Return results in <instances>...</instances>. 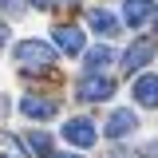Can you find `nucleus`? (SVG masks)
<instances>
[{
	"label": "nucleus",
	"mask_w": 158,
	"mask_h": 158,
	"mask_svg": "<svg viewBox=\"0 0 158 158\" xmlns=\"http://www.w3.org/2000/svg\"><path fill=\"white\" fill-rule=\"evenodd\" d=\"M16 63L24 67V71H32V67L48 71V67L56 63V48L44 44V40H20L16 44Z\"/></svg>",
	"instance_id": "obj_1"
},
{
	"label": "nucleus",
	"mask_w": 158,
	"mask_h": 158,
	"mask_svg": "<svg viewBox=\"0 0 158 158\" xmlns=\"http://www.w3.org/2000/svg\"><path fill=\"white\" fill-rule=\"evenodd\" d=\"M75 91H79V99H83V103H103V99L115 95V79H107V75H99V71H91V75L79 79Z\"/></svg>",
	"instance_id": "obj_2"
},
{
	"label": "nucleus",
	"mask_w": 158,
	"mask_h": 158,
	"mask_svg": "<svg viewBox=\"0 0 158 158\" xmlns=\"http://www.w3.org/2000/svg\"><path fill=\"white\" fill-rule=\"evenodd\" d=\"M63 138H67L71 146H95L99 131H95L91 118H67V123H63Z\"/></svg>",
	"instance_id": "obj_3"
},
{
	"label": "nucleus",
	"mask_w": 158,
	"mask_h": 158,
	"mask_svg": "<svg viewBox=\"0 0 158 158\" xmlns=\"http://www.w3.org/2000/svg\"><path fill=\"white\" fill-rule=\"evenodd\" d=\"M154 52H158L154 40H135V44L123 52V67H127V71H142V67L154 59Z\"/></svg>",
	"instance_id": "obj_4"
},
{
	"label": "nucleus",
	"mask_w": 158,
	"mask_h": 158,
	"mask_svg": "<svg viewBox=\"0 0 158 158\" xmlns=\"http://www.w3.org/2000/svg\"><path fill=\"white\" fill-rule=\"evenodd\" d=\"M135 127H138V115L131 111V107H123V111H115V115L107 118L103 135L107 138H127V135H135Z\"/></svg>",
	"instance_id": "obj_5"
},
{
	"label": "nucleus",
	"mask_w": 158,
	"mask_h": 158,
	"mask_svg": "<svg viewBox=\"0 0 158 158\" xmlns=\"http://www.w3.org/2000/svg\"><path fill=\"white\" fill-rule=\"evenodd\" d=\"M150 16H154V0H127V4H123L127 28H138V24H146Z\"/></svg>",
	"instance_id": "obj_6"
},
{
	"label": "nucleus",
	"mask_w": 158,
	"mask_h": 158,
	"mask_svg": "<svg viewBox=\"0 0 158 158\" xmlns=\"http://www.w3.org/2000/svg\"><path fill=\"white\" fill-rule=\"evenodd\" d=\"M20 111L32 118V123H44V118H56V111H59V107L52 103V99H36V95H28L24 103H20Z\"/></svg>",
	"instance_id": "obj_7"
},
{
	"label": "nucleus",
	"mask_w": 158,
	"mask_h": 158,
	"mask_svg": "<svg viewBox=\"0 0 158 158\" xmlns=\"http://www.w3.org/2000/svg\"><path fill=\"white\" fill-rule=\"evenodd\" d=\"M135 103L158 107V75H138L135 79Z\"/></svg>",
	"instance_id": "obj_8"
},
{
	"label": "nucleus",
	"mask_w": 158,
	"mask_h": 158,
	"mask_svg": "<svg viewBox=\"0 0 158 158\" xmlns=\"http://www.w3.org/2000/svg\"><path fill=\"white\" fill-rule=\"evenodd\" d=\"M87 24H91V28H95L99 36H118V20L111 16V12H107V8H91V12H87Z\"/></svg>",
	"instance_id": "obj_9"
},
{
	"label": "nucleus",
	"mask_w": 158,
	"mask_h": 158,
	"mask_svg": "<svg viewBox=\"0 0 158 158\" xmlns=\"http://www.w3.org/2000/svg\"><path fill=\"white\" fill-rule=\"evenodd\" d=\"M56 48L67 52V56H79V52H83V32H79V28H67V24L56 28Z\"/></svg>",
	"instance_id": "obj_10"
},
{
	"label": "nucleus",
	"mask_w": 158,
	"mask_h": 158,
	"mask_svg": "<svg viewBox=\"0 0 158 158\" xmlns=\"http://www.w3.org/2000/svg\"><path fill=\"white\" fill-rule=\"evenodd\" d=\"M0 158H28V146H24L16 135L0 131Z\"/></svg>",
	"instance_id": "obj_11"
},
{
	"label": "nucleus",
	"mask_w": 158,
	"mask_h": 158,
	"mask_svg": "<svg viewBox=\"0 0 158 158\" xmlns=\"http://www.w3.org/2000/svg\"><path fill=\"white\" fill-rule=\"evenodd\" d=\"M111 59H115L111 48H91V52H87V71H103Z\"/></svg>",
	"instance_id": "obj_12"
},
{
	"label": "nucleus",
	"mask_w": 158,
	"mask_h": 158,
	"mask_svg": "<svg viewBox=\"0 0 158 158\" xmlns=\"http://www.w3.org/2000/svg\"><path fill=\"white\" fill-rule=\"evenodd\" d=\"M28 150H36V154H52V138L44 135V131H36V135H28Z\"/></svg>",
	"instance_id": "obj_13"
},
{
	"label": "nucleus",
	"mask_w": 158,
	"mask_h": 158,
	"mask_svg": "<svg viewBox=\"0 0 158 158\" xmlns=\"http://www.w3.org/2000/svg\"><path fill=\"white\" fill-rule=\"evenodd\" d=\"M142 154H146V158H158V138H154V142H146V150H142Z\"/></svg>",
	"instance_id": "obj_14"
},
{
	"label": "nucleus",
	"mask_w": 158,
	"mask_h": 158,
	"mask_svg": "<svg viewBox=\"0 0 158 158\" xmlns=\"http://www.w3.org/2000/svg\"><path fill=\"white\" fill-rule=\"evenodd\" d=\"M24 4H32V8H48L52 0H24Z\"/></svg>",
	"instance_id": "obj_15"
},
{
	"label": "nucleus",
	"mask_w": 158,
	"mask_h": 158,
	"mask_svg": "<svg viewBox=\"0 0 158 158\" xmlns=\"http://www.w3.org/2000/svg\"><path fill=\"white\" fill-rule=\"evenodd\" d=\"M4 40H8V28H4V24H0V44H4Z\"/></svg>",
	"instance_id": "obj_16"
},
{
	"label": "nucleus",
	"mask_w": 158,
	"mask_h": 158,
	"mask_svg": "<svg viewBox=\"0 0 158 158\" xmlns=\"http://www.w3.org/2000/svg\"><path fill=\"white\" fill-rule=\"evenodd\" d=\"M48 158H79V154H48Z\"/></svg>",
	"instance_id": "obj_17"
},
{
	"label": "nucleus",
	"mask_w": 158,
	"mask_h": 158,
	"mask_svg": "<svg viewBox=\"0 0 158 158\" xmlns=\"http://www.w3.org/2000/svg\"><path fill=\"white\" fill-rule=\"evenodd\" d=\"M154 28H158V12H154Z\"/></svg>",
	"instance_id": "obj_18"
},
{
	"label": "nucleus",
	"mask_w": 158,
	"mask_h": 158,
	"mask_svg": "<svg viewBox=\"0 0 158 158\" xmlns=\"http://www.w3.org/2000/svg\"><path fill=\"white\" fill-rule=\"evenodd\" d=\"M0 8H4V0H0Z\"/></svg>",
	"instance_id": "obj_19"
}]
</instances>
